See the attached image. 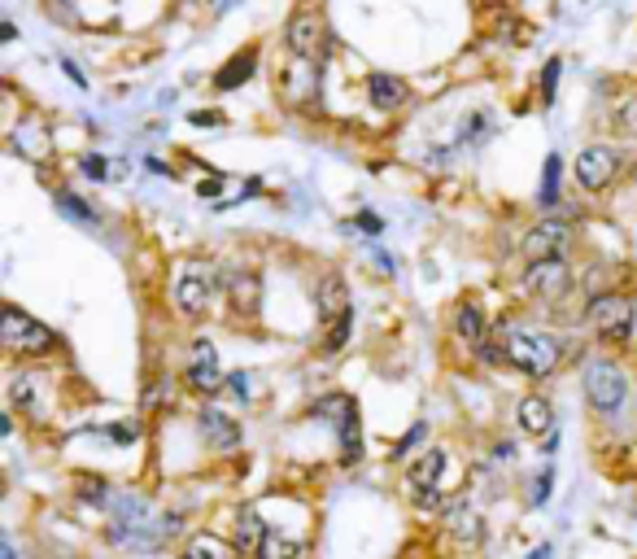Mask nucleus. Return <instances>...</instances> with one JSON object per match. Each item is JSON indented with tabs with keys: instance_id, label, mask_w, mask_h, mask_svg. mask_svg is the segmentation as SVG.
<instances>
[{
	"instance_id": "f257e3e1",
	"label": "nucleus",
	"mask_w": 637,
	"mask_h": 559,
	"mask_svg": "<svg viewBox=\"0 0 637 559\" xmlns=\"http://www.w3.org/2000/svg\"><path fill=\"white\" fill-rule=\"evenodd\" d=\"M498 332H502V346H507V359L515 372H524L528 380H550L559 372L568 346H563L555 332L533 328V324H511V319H502Z\"/></svg>"
},
{
	"instance_id": "f03ea898",
	"label": "nucleus",
	"mask_w": 637,
	"mask_h": 559,
	"mask_svg": "<svg viewBox=\"0 0 637 559\" xmlns=\"http://www.w3.org/2000/svg\"><path fill=\"white\" fill-rule=\"evenodd\" d=\"M0 346L14 359H48V354L62 350V337L48 324H40L35 315H27L22 306H5V315H0Z\"/></svg>"
},
{
	"instance_id": "7ed1b4c3",
	"label": "nucleus",
	"mask_w": 637,
	"mask_h": 559,
	"mask_svg": "<svg viewBox=\"0 0 637 559\" xmlns=\"http://www.w3.org/2000/svg\"><path fill=\"white\" fill-rule=\"evenodd\" d=\"M310 415H323L332 428H336V450H341V463L345 468H358L367 459V446H363V420H358V402L350 394H328L319 398Z\"/></svg>"
},
{
	"instance_id": "20e7f679",
	"label": "nucleus",
	"mask_w": 637,
	"mask_h": 559,
	"mask_svg": "<svg viewBox=\"0 0 637 559\" xmlns=\"http://www.w3.org/2000/svg\"><path fill=\"white\" fill-rule=\"evenodd\" d=\"M219 289H223L219 267L201 263V258H188V263L179 267V276H175L171 297H175V306H179V315H184V319H206Z\"/></svg>"
},
{
	"instance_id": "39448f33",
	"label": "nucleus",
	"mask_w": 637,
	"mask_h": 559,
	"mask_svg": "<svg viewBox=\"0 0 637 559\" xmlns=\"http://www.w3.org/2000/svg\"><path fill=\"white\" fill-rule=\"evenodd\" d=\"M284 44H288V53H293V57L319 66L323 57L332 53V27H328V18H323V9H315V5L293 9L288 22H284Z\"/></svg>"
},
{
	"instance_id": "423d86ee",
	"label": "nucleus",
	"mask_w": 637,
	"mask_h": 559,
	"mask_svg": "<svg viewBox=\"0 0 637 559\" xmlns=\"http://www.w3.org/2000/svg\"><path fill=\"white\" fill-rule=\"evenodd\" d=\"M585 324H590V332L598 341L620 346V341H629L633 328H637V302H629L624 293L590 297V306H585Z\"/></svg>"
},
{
	"instance_id": "0eeeda50",
	"label": "nucleus",
	"mask_w": 637,
	"mask_h": 559,
	"mask_svg": "<svg viewBox=\"0 0 637 559\" xmlns=\"http://www.w3.org/2000/svg\"><path fill=\"white\" fill-rule=\"evenodd\" d=\"M624 398H629V376H624L620 363H611V359H590V363H585V402L594 407V415L616 420Z\"/></svg>"
},
{
	"instance_id": "6e6552de",
	"label": "nucleus",
	"mask_w": 637,
	"mask_h": 559,
	"mask_svg": "<svg viewBox=\"0 0 637 559\" xmlns=\"http://www.w3.org/2000/svg\"><path fill=\"white\" fill-rule=\"evenodd\" d=\"M572 175H576V184H581L585 193H607V188L624 175V153L611 149V145H590V149L576 153Z\"/></svg>"
},
{
	"instance_id": "1a4fd4ad",
	"label": "nucleus",
	"mask_w": 637,
	"mask_h": 559,
	"mask_svg": "<svg viewBox=\"0 0 637 559\" xmlns=\"http://www.w3.org/2000/svg\"><path fill=\"white\" fill-rule=\"evenodd\" d=\"M572 267L568 258H550V263H528L520 276V293L528 302H559L572 293Z\"/></svg>"
},
{
	"instance_id": "9d476101",
	"label": "nucleus",
	"mask_w": 637,
	"mask_h": 559,
	"mask_svg": "<svg viewBox=\"0 0 637 559\" xmlns=\"http://www.w3.org/2000/svg\"><path fill=\"white\" fill-rule=\"evenodd\" d=\"M572 223H563L555 219V214H546L542 223H533V228L524 232V241H520V254L528 258V263H550V258H568V249H572Z\"/></svg>"
},
{
	"instance_id": "9b49d317",
	"label": "nucleus",
	"mask_w": 637,
	"mask_h": 559,
	"mask_svg": "<svg viewBox=\"0 0 637 559\" xmlns=\"http://www.w3.org/2000/svg\"><path fill=\"white\" fill-rule=\"evenodd\" d=\"M184 380H188L192 394H201V398H214V394H219V389L227 385L214 341H197V346H192V359H188V367H184Z\"/></svg>"
},
{
	"instance_id": "f8f14e48",
	"label": "nucleus",
	"mask_w": 637,
	"mask_h": 559,
	"mask_svg": "<svg viewBox=\"0 0 637 559\" xmlns=\"http://www.w3.org/2000/svg\"><path fill=\"white\" fill-rule=\"evenodd\" d=\"M267 533H271V525H267V516H262L258 503H240L236 507V516H232V546L240 551V559H258Z\"/></svg>"
},
{
	"instance_id": "ddd939ff",
	"label": "nucleus",
	"mask_w": 637,
	"mask_h": 559,
	"mask_svg": "<svg viewBox=\"0 0 637 559\" xmlns=\"http://www.w3.org/2000/svg\"><path fill=\"white\" fill-rule=\"evenodd\" d=\"M9 149H14L18 158L35 162V166H48V162H53V136H48L44 118H35V114L22 118L14 132H9Z\"/></svg>"
},
{
	"instance_id": "4468645a",
	"label": "nucleus",
	"mask_w": 637,
	"mask_h": 559,
	"mask_svg": "<svg viewBox=\"0 0 637 559\" xmlns=\"http://www.w3.org/2000/svg\"><path fill=\"white\" fill-rule=\"evenodd\" d=\"M223 293L227 302H232V315L236 319H254L258 306H262V280L254 267H236L223 276Z\"/></svg>"
},
{
	"instance_id": "2eb2a0df",
	"label": "nucleus",
	"mask_w": 637,
	"mask_h": 559,
	"mask_svg": "<svg viewBox=\"0 0 637 559\" xmlns=\"http://www.w3.org/2000/svg\"><path fill=\"white\" fill-rule=\"evenodd\" d=\"M446 463L450 455L441 446H428L424 455H419L415 463H406V494L419 498V494H432V490H441V477H446Z\"/></svg>"
},
{
	"instance_id": "dca6fc26",
	"label": "nucleus",
	"mask_w": 637,
	"mask_h": 559,
	"mask_svg": "<svg viewBox=\"0 0 637 559\" xmlns=\"http://www.w3.org/2000/svg\"><path fill=\"white\" fill-rule=\"evenodd\" d=\"M515 428H520L524 437H537V442H546L550 433H559L555 428V402L546 394H524L515 402Z\"/></svg>"
},
{
	"instance_id": "f3484780",
	"label": "nucleus",
	"mask_w": 637,
	"mask_h": 559,
	"mask_svg": "<svg viewBox=\"0 0 637 559\" xmlns=\"http://www.w3.org/2000/svg\"><path fill=\"white\" fill-rule=\"evenodd\" d=\"M197 428H201V437L210 442V450H219V455H232V450L245 442V428H240V420H232L227 411H214L206 407L197 415Z\"/></svg>"
},
{
	"instance_id": "a211bd4d",
	"label": "nucleus",
	"mask_w": 637,
	"mask_h": 559,
	"mask_svg": "<svg viewBox=\"0 0 637 559\" xmlns=\"http://www.w3.org/2000/svg\"><path fill=\"white\" fill-rule=\"evenodd\" d=\"M367 101L376 105V110H402L406 101H411V88H406V79L389 75V70H371L367 75Z\"/></svg>"
},
{
	"instance_id": "6ab92c4d",
	"label": "nucleus",
	"mask_w": 637,
	"mask_h": 559,
	"mask_svg": "<svg viewBox=\"0 0 637 559\" xmlns=\"http://www.w3.org/2000/svg\"><path fill=\"white\" fill-rule=\"evenodd\" d=\"M485 332H489V315L480 311V302L476 297H459V302H454V337L476 350L480 341H489Z\"/></svg>"
},
{
	"instance_id": "aec40b11",
	"label": "nucleus",
	"mask_w": 637,
	"mask_h": 559,
	"mask_svg": "<svg viewBox=\"0 0 637 559\" xmlns=\"http://www.w3.org/2000/svg\"><path fill=\"white\" fill-rule=\"evenodd\" d=\"M315 311H319L323 324H332L336 315L354 311V306H350V289H345L341 276H323V280H319V289H315Z\"/></svg>"
},
{
	"instance_id": "412c9836",
	"label": "nucleus",
	"mask_w": 637,
	"mask_h": 559,
	"mask_svg": "<svg viewBox=\"0 0 637 559\" xmlns=\"http://www.w3.org/2000/svg\"><path fill=\"white\" fill-rule=\"evenodd\" d=\"M446 529H450V538L459 546H476L480 538H485V525H480V516L467 507V498H459V503L446 507Z\"/></svg>"
},
{
	"instance_id": "4be33fe9",
	"label": "nucleus",
	"mask_w": 637,
	"mask_h": 559,
	"mask_svg": "<svg viewBox=\"0 0 637 559\" xmlns=\"http://www.w3.org/2000/svg\"><path fill=\"white\" fill-rule=\"evenodd\" d=\"M254 70H258V44H249V49H240L236 57H227V66L214 75V88L232 92V88H240V83L254 79Z\"/></svg>"
},
{
	"instance_id": "5701e85b",
	"label": "nucleus",
	"mask_w": 637,
	"mask_h": 559,
	"mask_svg": "<svg viewBox=\"0 0 637 559\" xmlns=\"http://www.w3.org/2000/svg\"><path fill=\"white\" fill-rule=\"evenodd\" d=\"M179 559H240V551L227 538H219V533L210 529H197L192 538L184 542V555Z\"/></svg>"
},
{
	"instance_id": "b1692460",
	"label": "nucleus",
	"mask_w": 637,
	"mask_h": 559,
	"mask_svg": "<svg viewBox=\"0 0 637 559\" xmlns=\"http://www.w3.org/2000/svg\"><path fill=\"white\" fill-rule=\"evenodd\" d=\"M258 559H306V542L271 525V533H267V542H262Z\"/></svg>"
},
{
	"instance_id": "393cba45",
	"label": "nucleus",
	"mask_w": 637,
	"mask_h": 559,
	"mask_svg": "<svg viewBox=\"0 0 637 559\" xmlns=\"http://www.w3.org/2000/svg\"><path fill=\"white\" fill-rule=\"evenodd\" d=\"M424 442H428V420H415V424L398 437V442H393V455H389V459H393V463H415V459H419L415 450L424 446Z\"/></svg>"
},
{
	"instance_id": "a878e982",
	"label": "nucleus",
	"mask_w": 637,
	"mask_h": 559,
	"mask_svg": "<svg viewBox=\"0 0 637 559\" xmlns=\"http://www.w3.org/2000/svg\"><path fill=\"white\" fill-rule=\"evenodd\" d=\"M350 337H354V311H345V315H336L332 324H328V337H323V354H328V359L345 354Z\"/></svg>"
},
{
	"instance_id": "bb28decb",
	"label": "nucleus",
	"mask_w": 637,
	"mask_h": 559,
	"mask_svg": "<svg viewBox=\"0 0 637 559\" xmlns=\"http://www.w3.org/2000/svg\"><path fill=\"white\" fill-rule=\"evenodd\" d=\"M559 188H563V158H559V153H550L546 171H542V193H537V201H542L546 210H555L559 206Z\"/></svg>"
},
{
	"instance_id": "cd10ccee",
	"label": "nucleus",
	"mask_w": 637,
	"mask_h": 559,
	"mask_svg": "<svg viewBox=\"0 0 637 559\" xmlns=\"http://www.w3.org/2000/svg\"><path fill=\"white\" fill-rule=\"evenodd\" d=\"M57 206H62V214H70V219H79V223H88V228H96L101 223V214H96L88 201L75 197V193H66V188H57Z\"/></svg>"
},
{
	"instance_id": "c85d7f7f",
	"label": "nucleus",
	"mask_w": 637,
	"mask_h": 559,
	"mask_svg": "<svg viewBox=\"0 0 637 559\" xmlns=\"http://www.w3.org/2000/svg\"><path fill=\"white\" fill-rule=\"evenodd\" d=\"M550 490H555V463H542V472H537L533 481H528V507H546Z\"/></svg>"
},
{
	"instance_id": "c756f323",
	"label": "nucleus",
	"mask_w": 637,
	"mask_h": 559,
	"mask_svg": "<svg viewBox=\"0 0 637 559\" xmlns=\"http://www.w3.org/2000/svg\"><path fill=\"white\" fill-rule=\"evenodd\" d=\"M616 132L629 136V140H637V92L616 105Z\"/></svg>"
},
{
	"instance_id": "7c9ffc66",
	"label": "nucleus",
	"mask_w": 637,
	"mask_h": 559,
	"mask_svg": "<svg viewBox=\"0 0 637 559\" xmlns=\"http://www.w3.org/2000/svg\"><path fill=\"white\" fill-rule=\"evenodd\" d=\"M476 359L485 363V367H511L507 346H502V341H480V346H476Z\"/></svg>"
},
{
	"instance_id": "2f4dec72",
	"label": "nucleus",
	"mask_w": 637,
	"mask_h": 559,
	"mask_svg": "<svg viewBox=\"0 0 637 559\" xmlns=\"http://www.w3.org/2000/svg\"><path fill=\"white\" fill-rule=\"evenodd\" d=\"M559 75H563V62H559V57H550V62H546V70H542V101H546V105H550V101H555Z\"/></svg>"
},
{
	"instance_id": "473e14b6",
	"label": "nucleus",
	"mask_w": 637,
	"mask_h": 559,
	"mask_svg": "<svg viewBox=\"0 0 637 559\" xmlns=\"http://www.w3.org/2000/svg\"><path fill=\"white\" fill-rule=\"evenodd\" d=\"M79 171L88 175V180H110V162H105L101 153H83V158H79Z\"/></svg>"
},
{
	"instance_id": "72a5a7b5",
	"label": "nucleus",
	"mask_w": 637,
	"mask_h": 559,
	"mask_svg": "<svg viewBox=\"0 0 637 559\" xmlns=\"http://www.w3.org/2000/svg\"><path fill=\"white\" fill-rule=\"evenodd\" d=\"M249 385H254V376H249V372H232V376H227V389H232L240 402H249V394H254Z\"/></svg>"
},
{
	"instance_id": "f704fd0d",
	"label": "nucleus",
	"mask_w": 637,
	"mask_h": 559,
	"mask_svg": "<svg viewBox=\"0 0 637 559\" xmlns=\"http://www.w3.org/2000/svg\"><path fill=\"white\" fill-rule=\"evenodd\" d=\"M192 123H197V127H219L223 114L219 110H197V114H192Z\"/></svg>"
},
{
	"instance_id": "c9c22d12",
	"label": "nucleus",
	"mask_w": 637,
	"mask_h": 559,
	"mask_svg": "<svg viewBox=\"0 0 637 559\" xmlns=\"http://www.w3.org/2000/svg\"><path fill=\"white\" fill-rule=\"evenodd\" d=\"M354 223H358V228H363V232H380V228H384V223L376 219V214H358Z\"/></svg>"
},
{
	"instance_id": "e433bc0d",
	"label": "nucleus",
	"mask_w": 637,
	"mask_h": 559,
	"mask_svg": "<svg viewBox=\"0 0 637 559\" xmlns=\"http://www.w3.org/2000/svg\"><path fill=\"white\" fill-rule=\"evenodd\" d=\"M0 559H18V542H14V538L0 542Z\"/></svg>"
},
{
	"instance_id": "4c0bfd02",
	"label": "nucleus",
	"mask_w": 637,
	"mask_h": 559,
	"mask_svg": "<svg viewBox=\"0 0 637 559\" xmlns=\"http://www.w3.org/2000/svg\"><path fill=\"white\" fill-rule=\"evenodd\" d=\"M555 450H559V433H550V437H546V442H542V455L550 459V455H555Z\"/></svg>"
},
{
	"instance_id": "58836bf2",
	"label": "nucleus",
	"mask_w": 637,
	"mask_h": 559,
	"mask_svg": "<svg viewBox=\"0 0 637 559\" xmlns=\"http://www.w3.org/2000/svg\"><path fill=\"white\" fill-rule=\"evenodd\" d=\"M550 555H555V546L542 542V546H533V555H528V559H550Z\"/></svg>"
},
{
	"instance_id": "ea45409f",
	"label": "nucleus",
	"mask_w": 637,
	"mask_h": 559,
	"mask_svg": "<svg viewBox=\"0 0 637 559\" xmlns=\"http://www.w3.org/2000/svg\"><path fill=\"white\" fill-rule=\"evenodd\" d=\"M511 455H515V450H511V442H498V446H494V459H502V463H507Z\"/></svg>"
},
{
	"instance_id": "a19ab883",
	"label": "nucleus",
	"mask_w": 637,
	"mask_h": 559,
	"mask_svg": "<svg viewBox=\"0 0 637 559\" xmlns=\"http://www.w3.org/2000/svg\"><path fill=\"white\" fill-rule=\"evenodd\" d=\"M70 559H83V555H70Z\"/></svg>"
}]
</instances>
